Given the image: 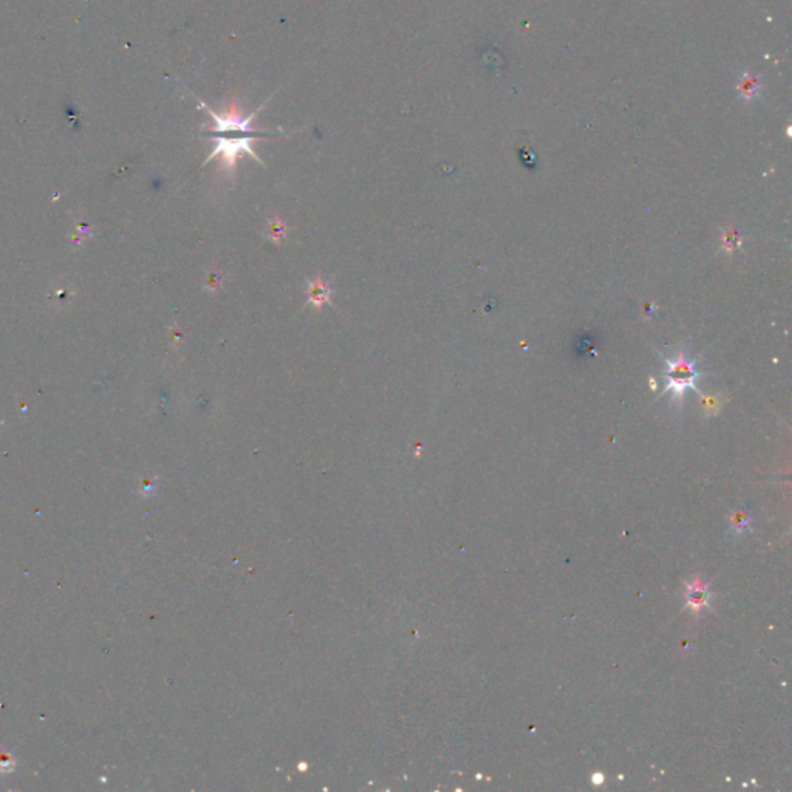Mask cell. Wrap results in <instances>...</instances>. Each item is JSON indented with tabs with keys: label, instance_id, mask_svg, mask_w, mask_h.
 Here are the masks:
<instances>
[{
	"label": "cell",
	"instance_id": "cell-4",
	"mask_svg": "<svg viewBox=\"0 0 792 792\" xmlns=\"http://www.w3.org/2000/svg\"><path fill=\"white\" fill-rule=\"evenodd\" d=\"M307 295H308V304L313 305L314 308H318V310H321L322 307L331 304L333 291L328 287V283L326 280H322L321 277H318L316 280L308 282Z\"/></svg>",
	"mask_w": 792,
	"mask_h": 792
},
{
	"label": "cell",
	"instance_id": "cell-3",
	"mask_svg": "<svg viewBox=\"0 0 792 792\" xmlns=\"http://www.w3.org/2000/svg\"><path fill=\"white\" fill-rule=\"evenodd\" d=\"M665 392H672L673 398L683 400L687 389H696L700 373L695 364L687 361L684 354H678L676 359H667V369H665Z\"/></svg>",
	"mask_w": 792,
	"mask_h": 792
},
{
	"label": "cell",
	"instance_id": "cell-1",
	"mask_svg": "<svg viewBox=\"0 0 792 792\" xmlns=\"http://www.w3.org/2000/svg\"><path fill=\"white\" fill-rule=\"evenodd\" d=\"M273 98V94L269 97L264 104H260L259 109H256L254 112L249 113L248 116H243L242 112L239 110L235 104L229 106L223 113H217L216 110H212L206 102L200 98L198 99V104L203 110L209 113V116L214 120V124L211 128L204 129V135L206 137H211V135H228L231 133V137L229 138H234V137H243V135H256V137H268V135H277V133H282V129L279 130H257L252 128V121L256 120V116L259 115V112H262V109L266 106V102Z\"/></svg>",
	"mask_w": 792,
	"mask_h": 792
},
{
	"label": "cell",
	"instance_id": "cell-2",
	"mask_svg": "<svg viewBox=\"0 0 792 792\" xmlns=\"http://www.w3.org/2000/svg\"><path fill=\"white\" fill-rule=\"evenodd\" d=\"M208 138L214 142V147L203 164H208L214 160V158L218 156L221 168H223L228 173H233L239 156L243 154H248L251 158H254L259 164L264 166V161L260 160L254 147H252V144L262 137H256V135H243V137L229 138V137H218V135H211Z\"/></svg>",
	"mask_w": 792,
	"mask_h": 792
},
{
	"label": "cell",
	"instance_id": "cell-5",
	"mask_svg": "<svg viewBox=\"0 0 792 792\" xmlns=\"http://www.w3.org/2000/svg\"><path fill=\"white\" fill-rule=\"evenodd\" d=\"M16 767V760L11 754H8V752H0V772L2 774H8V772H13Z\"/></svg>",
	"mask_w": 792,
	"mask_h": 792
}]
</instances>
